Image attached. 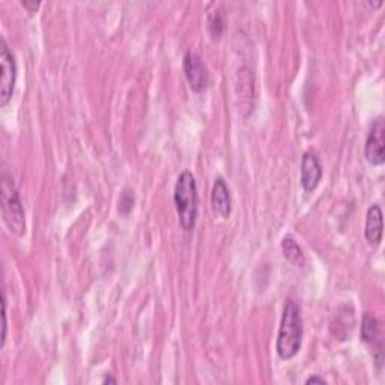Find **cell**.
<instances>
[{
  "mask_svg": "<svg viewBox=\"0 0 385 385\" xmlns=\"http://www.w3.org/2000/svg\"><path fill=\"white\" fill-rule=\"evenodd\" d=\"M384 145H385V122H384V116H379L370 128V133L367 136L366 146H365V155L370 164L373 166L384 164L385 162Z\"/></svg>",
  "mask_w": 385,
  "mask_h": 385,
  "instance_id": "cell-5",
  "label": "cell"
},
{
  "mask_svg": "<svg viewBox=\"0 0 385 385\" xmlns=\"http://www.w3.org/2000/svg\"><path fill=\"white\" fill-rule=\"evenodd\" d=\"M175 207L179 216L181 228L190 232L195 229L199 214V195L196 179L188 170L178 176L175 184Z\"/></svg>",
  "mask_w": 385,
  "mask_h": 385,
  "instance_id": "cell-2",
  "label": "cell"
},
{
  "mask_svg": "<svg viewBox=\"0 0 385 385\" xmlns=\"http://www.w3.org/2000/svg\"><path fill=\"white\" fill-rule=\"evenodd\" d=\"M379 339V322L375 316L369 313L363 318L361 324V340L366 341L367 345H375V340Z\"/></svg>",
  "mask_w": 385,
  "mask_h": 385,
  "instance_id": "cell-11",
  "label": "cell"
},
{
  "mask_svg": "<svg viewBox=\"0 0 385 385\" xmlns=\"http://www.w3.org/2000/svg\"><path fill=\"white\" fill-rule=\"evenodd\" d=\"M366 240L372 247H378L382 241V211L379 205H373L369 208L366 216Z\"/></svg>",
  "mask_w": 385,
  "mask_h": 385,
  "instance_id": "cell-9",
  "label": "cell"
},
{
  "mask_svg": "<svg viewBox=\"0 0 385 385\" xmlns=\"http://www.w3.org/2000/svg\"><path fill=\"white\" fill-rule=\"evenodd\" d=\"M184 72L190 88L195 92H203L208 88V71L196 53L188 51L184 56Z\"/></svg>",
  "mask_w": 385,
  "mask_h": 385,
  "instance_id": "cell-6",
  "label": "cell"
},
{
  "mask_svg": "<svg viewBox=\"0 0 385 385\" xmlns=\"http://www.w3.org/2000/svg\"><path fill=\"white\" fill-rule=\"evenodd\" d=\"M211 205L216 214L223 218H229L232 212V197L228 184L223 178H217L211 192Z\"/></svg>",
  "mask_w": 385,
  "mask_h": 385,
  "instance_id": "cell-8",
  "label": "cell"
},
{
  "mask_svg": "<svg viewBox=\"0 0 385 385\" xmlns=\"http://www.w3.org/2000/svg\"><path fill=\"white\" fill-rule=\"evenodd\" d=\"M208 27H209V34H211L212 39L221 38L223 30H224V20H223V14L220 9L212 11V14L208 18Z\"/></svg>",
  "mask_w": 385,
  "mask_h": 385,
  "instance_id": "cell-12",
  "label": "cell"
},
{
  "mask_svg": "<svg viewBox=\"0 0 385 385\" xmlns=\"http://www.w3.org/2000/svg\"><path fill=\"white\" fill-rule=\"evenodd\" d=\"M282 250H283L285 258L289 262H291L292 265L298 266V268L304 266V263H306L304 253H303L301 247L298 245V242L292 237H285V240L282 242Z\"/></svg>",
  "mask_w": 385,
  "mask_h": 385,
  "instance_id": "cell-10",
  "label": "cell"
},
{
  "mask_svg": "<svg viewBox=\"0 0 385 385\" xmlns=\"http://www.w3.org/2000/svg\"><path fill=\"white\" fill-rule=\"evenodd\" d=\"M301 344H303L301 312H299V306L294 301V299H287L282 313L279 336H277V344H275L277 354H279L282 360H291L298 354L299 349H301Z\"/></svg>",
  "mask_w": 385,
  "mask_h": 385,
  "instance_id": "cell-1",
  "label": "cell"
},
{
  "mask_svg": "<svg viewBox=\"0 0 385 385\" xmlns=\"http://www.w3.org/2000/svg\"><path fill=\"white\" fill-rule=\"evenodd\" d=\"M21 5H23L29 13H35V11L39 8V2H21Z\"/></svg>",
  "mask_w": 385,
  "mask_h": 385,
  "instance_id": "cell-15",
  "label": "cell"
},
{
  "mask_svg": "<svg viewBox=\"0 0 385 385\" xmlns=\"http://www.w3.org/2000/svg\"><path fill=\"white\" fill-rule=\"evenodd\" d=\"M103 382H104V384H116V379H113V378H105Z\"/></svg>",
  "mask_w": 385,
  "mask_h": 385,
  "instance_id": "cell-17",
  "label": "cell"
},
{
  "mask_svg": "<svg viewBox=\"0 0 385 385\" xmlns=\"http://www.w3.org/2000/svg\"><path fill=\"white\" fill-rule=\"evenodd\" d=\"M134 207V191L131 190H124V192L121 195L119 199V211L122 214H128Z\"/></svg>",
  "mask_w": 385,
  "mask_h": 385,
  "instance_id": "cell-13",
  "label": "cell"
},
{
  "mask_svg": "<svg viewBox=\"0 0 385 385\" xmlns=\"http://www.w3.org/2000/svg\"><path fill=\"white\" fill-rule=\"evenodd\" d=\"M4 312H2V316H4V329H2V345H5V340H6V327H8V320H6V299H4Z\"/></svg>",
  "mask_w": 385,
  "mask_h": 385,
  "instance_id": "cell-14",
  "label": "cell"
},
{
  "mask_svg": "<svg viewBox=\"0 0 385 385\" xmlns=\"http://www.w3.org/2000/svg\"><path fill=\"white\" fill-rule=\"evenodd\" d=\"M322 178V166L315 152H306L301 162V185L306 191H313Z\"/></svg>",
  "mask_w": 385,
  "mask_h": 385,
  "instance_id": "cell-7",
  "label": "cell"
},
{
  "mask_svg": "<svg viewBox=\"0 0 385 385\" xmlns=\"http://www.w3.org/2000/svg\"><path fill=\"white\" fill-rule=\"evenodd\" d=\"M0 65H2V77H0V105L5 107L13 98L15 81H17V63L11 53L6 41L2 39L0 44Z\"/></svg>",
  "mask_w": 385,
  "mask_h": 385,
  "instance_id": "cell-4",
  "label": "cell"
},
{
  "mask_svg": "<svg viewBox=\"0 0 385 385\" xmlns=\"http://www.w3.org/2000/svg\"><path fill=\"white\" fill-rule=\"evenodd\" d=\"M2 214L4 221L11 232L15 235H23L26 232V216L23 203L20 200L18 191L6 172L2 178Z\"/></svg>",
  "mask_w": 385,
  "mask_h": 385,
  "instance_id": "cell-3",
  "label": "cell"
},
{
  "mask_svg": "<svg viewBox=\"0 0 385 385\" xmlns=\"http://www.w3.org/2000/svg\"><path fill=\"white\" fill-rule=\"evenodd\" d=\"M306 384H325V379L319 378V377H312L306 381Z\"/></svg>",
  "mask_w": 385,
  "mask_h": 385,
  "instance_id": "cell-16",
  "label": "cell"
}]
</instances>
